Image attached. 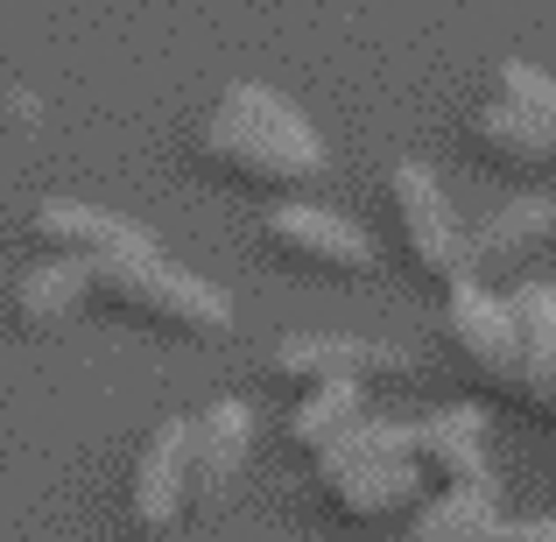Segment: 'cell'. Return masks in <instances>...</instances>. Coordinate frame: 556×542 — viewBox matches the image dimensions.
<instances>
[{
    "label": "cell",
    "mask_w": 556,
    "mask_h": 542,
    "mask_svg": "<svg viewBox=\"0 0 556 542\" xmlns=\"http://www.w3.org/2000/svg\"><path fill=\"white\" fill-rule=\"evenodd\" d=\"M198 141L212 155V169H226L240 184H261V190H303V184L325 177V135L282 92H268V85L218 92Z\"/></svg>",
    "instance_id": "obj_1"
},
{
    "label": "cell",
    "mask_w": 556,
    "mask_h": 542,
    "mask_svg": "<svg viewBox=\"0 0 556 542\" xmlns=\"http://www.w3.org/2000/svg\"><path fill=\"white\" fill-rule=\"evenodd\" d=\"M317 487H325V501L339 507L345 521H388L402 515V507L422 501V465H416V437H408V423H359L353 437H339V444L317 458Z\"/></svg>",
    "instance_id": "obj_2"
},
{
    "label": "cell",
    "mask_w": 556,
    "mask_h": 542,
    "mask_svg": "<svg viewBox=\"0 0 556 542\" xmlns=\"http://www.w3.org/2000/svg\"><path fill=\"white\" fill-rule=\"evenodd\" d=\"M92 268V297H113L127 311L155 317L163 331H190V339H218L232 325V303L218 297L212 282H198L190 268L163 254V247H135V254H113V261H85Z\"/></svg>",
    "instance_id": "obj_3"
},
{
    "label": "cell",
    "mask_w": 556,
    "mask_h": 542,
    "mask_svg": "<svg viewBox=\"0 0 556 542\" xmlns=\"http://www.w3.org/2000/svg\"><path fill=\"white\" fill-rule=\"evenodd\" d=\"M388 204H394V232H402V254L416 261L422 282L458 289L472 282V261H465V226L451 212L444 184L430 177L422 163H394L388 169Z\"/></svg>",
    "instance_id": "obj_4"
},
{
    "label": "cell",
    "mask_w": 556,
    "mask_h": 542,
    "mask_svg": "<svg viewBox=\"0 0 556 542\" xmlns=\"http://www.w3.org/2000/svg\"><path fill=\"white\" fill-rule=\"evenodd\" d=\"M261 240L275 247V254L303 261V268L317 275H367L374 268V240L353 226L345 212H331V204H311V198H282L261 212Z\"/></svg>",
    "instance_id": "obj_5"
},
{
    "label": "cell",
    "mask_w": 556,
    "mask_h": 542,
    "mask_svg": "<svg viewBox=\"0 0 556 542\" xmlns=\"http://www.w3.org/2000/svg\"><path fill=\"white\" fill-rule=\"evenodd\" d=\"M444 339H451V353L486 380V388L515 394L521 345H515V317H507V297H501V289H486V282L444 289Z\"/></svg>",
    "instance_id": "obj_6"
},
{
    "label": "cell",
    "mask_w": 556,
    "mask_h": 542,
    "mask_svg": "<svg viewBox=\"0 0 556 542\" xmlns=\"http://www.w3.org/2000/svg\"><path fill=\"white\" fill-rule=\"evenodd\" d=\"M408 437H416L422 479L437 472L444 493H501V479H493V451H486V416H479L472 402L430 408L422 423H408Z\"/></svg>",
    "instance_id": "obj_7"
},
{
    "label": "cell",
    "mask_w": 556,
    "mask_h": 542,
    "mask_svg": "<svg viewBox=\"0 0 556 542\" xmlns=\"http://www.w3.org/2000/svg\"><path fill=\"white\" fill-rule=\"evenodd\" d=\"M268 366L282 380H296V388H367V380L402 374L408 353L380 339H331V331H317V339H282L268 353Z\"/></svg>",
    "instance_id": "obj_8"
},
{
    "label": "cell",
    "mask_w": 556,
    "mask_h": 542,
    "mask_svg": "<svg viewBox=\"0 0 556 542\" xmlns=\"http://www.w3.org/2000/svg\"><path fill=\"white\" fill-rule=\"evenodd\" d=\"M549 240H556V198H549V190H521V198H507L501 212H486L472 232H465L472 282L507 275V268H529V261L543 254Z\"/></svg>",
    "instance_id": "obj_9"
},
{
    "label": "cell",
    "mask_w": 556,
    "mask_h": 542,
    "mask_svg": "<svg viewBox=\"0 0 556 542\" xmlns=\"http://www.w3.org/2000/svg\"><path fill=\"white\" fill-rule=\"evenodd\" d=\"M408 542H556V521H507L501 493H437L416 507Z\"/></svg>",
    "instance_id": "obj_10"
},
{
    "label": "cell",
    "mask_w": 556,
    "mask_h": 542,
    "mask_svg": "<svg viewBox=\"0 0 556 542\" xmlns=\"http://www.w3.org/2000/svg\"><path fill=\"white\" fill-rule=\"evenodd\" d=\"M465 141H472L479 163L501 169V177H556L549 135L515 106V99H501V92H486V99L472 106V121H465Z\"/></svg>",
    "instance_id": "obj_11"
},
{
    "label": "cell",
    "mask_w": 556,
    "mask_h": 542,
    "mask_svg": "<svg viewBox=\"0 0 556 542\" xmlns=\"http://www.w3.org/2000/svg\"><path fill=\"white\" fill-rule=\"evenodd\" d=\"M190 501H198L190 493V423H163L135 465V501H127L135 507V529H149V535L177 529Z\"/></svg>",
    "instance_id": "obj_12"
},
{
    "label": "cell",
    "mask_w": 556,
    "mask_h": 542,
    "mask_svg": "<svg viewBox=\"0 0 556 542\" xmlns=\"http://www.w3.org/2000/svg\"><path fill=\"white\" fill-rule=\"evenodd\" d=\"M247 451H254V416L247 402H212L190 416V493L204 507L226 501L232 479L247 472Z\"/></svg>",
    "instance_id": "obj_13"
},
{
    "label": "cell",
    "mask_w": 556,
    "mask_h": 542,
    "mask_svg": "<svg viewBox=\"0 0 556 542\" xmlns=\"http://www.w3.org/2000/svg\"><path fill=\"white\" fill-rule=\"evenodd\" d=\"M28 232L64 261H113V254L149 247V232H135L127 218L99 212V204H78V198H42L36 212H28Z\"/></svg>",
    "instance_id": "obj_14"
},
{
    "label": "cell",
    "mask_w": 556,
    "mask_h": 542,
    "mask_svg": "<svg viewBox=\"0 0 556 542\" xmlns=\"http://www.w3.org/2000/svg\"><path fill=\"white\" fill-rule=\"evenodd\" d=\"M507 317H515V345H521L515 394L535 416H556V289L549 282H515L507 289Z\"/></svg>",
    "instance_id": "obj_15"
},
{
    "label": "cell",
    "mask_w": 556,
    "mask_h": 542,
    "mask_svg": "<svg viewBox=\"0 0 556 542\" xmlns=\"http://www.w3.org/2000/svg\"><path fill=\"white\" fill-rule=\"evenodd\" d=\"M85 303H92V268H85V261H64V254L36 261V268L14 282V311H22V325H36V331L71 325Z\"/></svg>",
    "instance_id": "obj_16"
},
{
    "label": "cell",
    "mask_w": 556,
    "mask_h": 542,
    "mask_svg": "<svg viewBox=\"0 0 556 542\" xmlns=\"http://www.w3.org/2000/svg\"><path fill=\"white\" fill-rule=\"evenodd\" d=\"M367 423V388H303V402L289 408V444L325 458L339 437H353Z\"/></svg>",
    "instance_id": "obj_17"
},
{
    "label": "cell",
    "mask_w": 556,
    "mask_h": 542,
    "mask_svg": "<svg viewBox=\"0 0 556 542\" xmlns=\"http://www.w3.org/2000/svg\"><path fill=\"white\" fill-rule=\"evenodd\" d=\"M493 92L515 99V106L549 135V149H556V78H549L543 64H529V56H507V64L493 71Z\"/></svg>",
    "instance_id": "obj_18"
}]
</instances>
